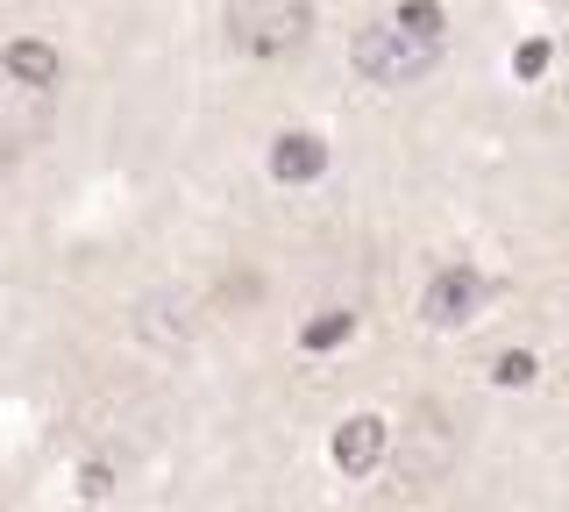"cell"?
Segmentation results:
<instances>
[{
  "label": "cell",
  "mask_w": 569,
  "mask_h": 512,
  "mask_svg": "<svg viewBox=\"0 0 569 512\" xmlns=\"http://www.w3.org/2000/svg\"><path fill=\"white\" fill-rule=\"evenodd\" d=\"M349 334H356V313H320V321L299 328V349H307V357H320V349L349 342Z\"/></svg>",
  "instance_id": "ba28073f"
},
{
  "label": "cell",
  "mask_w": 569,
  "mask_h": 512,
  "mask_svg": "<svg viewBox=\"0 0 569 512\" xmlns=\"http://www.w3.org/2000/svg\"><path fill=\"white\" fill-rule=\"evenodd\" d=\"M320 171H328V143H320V135L292 129V135L271 143V179L278 185H307V179H320Z\"/></svg>",
  "instance_id": "8992f818"
},
{
  "label": "cell",
  "mask_w": 569,
  "mask_h": 512,
  "mask_svg": "<svg viewBox=\"0 0 569 512\" xmlns=\"http://www.w3.org/2000/svg\"><path fill=\"white\" fill-rule=\"evenodd\" d=\"M485 299H491V278L470 271V263H449V271L427 278L420 313H427V328H462V321H477V307H485Z\"/></svg>",
  "instance_id": "277c9868"
},
{
  "label": "cell",
  "mask_w": 569,
  "mask_h": 512,
  "mask_svg": "<svg viewBox=\"0 0 569 512\" xmlns=\"http://www.w3.org/2000/svg\"><path fill=\"white\" fill-rule=\"evenodd\" d=\"M491 378H498V384H533V357H527V349H506Z\"/></svg>",
  "instance_id": "30bf717a"
},
{
  "label": "cell",
  "mask_w": 569,
  "mask_h": 512,
  "mask_svg": "<svg viewBox=\"0 0 569 512\" xmlns=\"http://www.w3.org/2000/svg\"><path fill=\"white\" fill-rule=\"evenodd\" d=\"M43 129H50V93L29 86V79H14L8 64H0V164L22 157V150H36Z\"/></svg>",
  "instance_id": "3957f363"
},
{
  "label": "cell",
  "mask_w": 569,
  "mask_h": 512,
  "mask_svg": "<svg viewBox=\"0 0 569 512\" xmlns=\"http://www.w3.org/2000/svg\"><path fill=\"white\" fill-rule=\"evenodd\" d=\"M0 64H8L14 79L43 86V93H58V50H50V43H36V37H22V43H8V50H0Z\"/></svg>",
  "instance_id": "52a82bcc"
},
{
  "label": "cell",
  "mask_w": 569,
  "mask_h": 512,
  "mask_svg": "<svg viewBox=\"0 0 569 512\" xmlns=\"http://www.w3.org/2000/svg\"><path fill=\"white\" fill-rule=\"evenodd\" d=\"M548 58H556V50H548L541 37H533V43H520V58H512V72H520V79H541V72H548Z\"/></svg>",
  "instance_id": "8fae6325"
},
{
  "label": "cell",
  "mask_w": 569,
  "mask_h": 512,
  "mask_svg": "<svg viewBox=\"0 0 569 512\" xmlns=\"http://www.w3.org/2000/svg\"><path fill=\"white\" fill-rule=\"evenodd\" d=\"M385 420L378 413H356V420H342V434H335V470L342 476H370L385 463Z\"/></svg>",
  "instance_id": "5b68a950"
},
{
  "label": "cell",
  "mask_w": 569,
  "mask_h": 512,
  "mask_svg": "<svg viewBox=\"0 0 569 512\" xmlns=\"http://www.w3.org/2000/svg\"><path fill=\"white\" fill-rule=\"evenodd\" d=\"M221 29L242 58H284L313 37V0H228Z\"/></svg>",
  "instance_id": "6da1fadb"
},
{
  "label": "cell",
  "mask_w": 569,
  "mask_h": 512,
  "mask_svg": "<svg viewBox=\"0 0 569 512\" xmlns=\"http://www.w3.org/2000/svg\"><path fill=\"white\" fill-rule=\"evenodd\" d=\"M441 64V43L435 37H413V29L399 22H370L363 37H356V72L370 86H413Z\"/></svg>",
  "instance_id": "7a4b0ae2"
},
{
  "label": "cell",
  "mask_w": 569,
  "mask_h": 512,
  "mask_svg": "<svg viewBox=\"0 0 569 512\" xmlns=\"http://www.w3.org/2000/svg\"><path fill=\"white\" fill-rule=\"evenodd\" d=\"M399 29H413V37H435L441 43V29H449V14H441V0H399V14H391Z\"/></svg>",
  "instance_id": "9c48e42d"
}]
</instances>
